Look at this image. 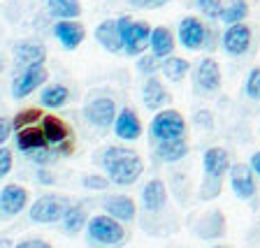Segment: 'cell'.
<instances>
[{"label": "cell", "mask_w": 260, "mask_h": 248, "mask_svg": "<svg viewBox=\"0 0 260 248\" xmlns=\"http://www.w3.org/2000/svg\"><path fill=\"white\" fill-rule=\"evenodd\" d=\"M47 12L58 21H70V19H79L81 3L79 0H47Z\"/></svg>", "instance_id": "cell-25"}, {"label": "cell", "mask_w": 260, "mask_h": 248, "mask_svg": "<svg viewBox=\"0 0 260 248\" xmlns=\"http://www.w3.org/2000/svg\"><path fill=\"white\" fill-rule=\"evenodd\" d=\"M68 97H70L68 86H63V84H51V86L42 88V93H40V102H42V107H47V109H58L68 102Z\"/></svg>", "instance_id": "cell-27"}, {"label": "cell", "mask_w": 260, "mask_h": 248, "mask_svg": "<svg viewBox=\"0 0 260 248\" xmlns=\"http://www.w3.org/2000/svg\"><path fill=\"white\" fill-rule=\"evenodd\" d=\"M165 202H168V190H165V184L160 179L146 181V186L142 188V206L151 214H158L165 206Z\"/></svg>", "instance_id": "cell-18"}, {"label": "cell", "mask_w": 260, "mask_h": 248, "mask_svg": "<svg viewBox=\"0 0 260 248\" xmlns=\"http://www.w3.org/2000/svg\"><path fill=\"white\" fill-rule=\"evenodd\" d=\"M10 132H12V123L5 119H0V146H3V141H7Z\"/></svg>", "instance_id": "cell-38"}, {"label": "cell", "mask_w": 260, "mask_h": 248, "mask_svg": "<svg viewBox=\"0 0 260 248\" xmlns=\"http://www.w3.org/2000/svg\"><path fill=\"white\" fill-rule=\"evenodd\" d=\"M12 165H14V156L7 146H0V179L7 176L12 172Z\"/></svg>", "instance_id": "cell-34"}, {"label": "cell", "mask_w": 260, "mask_h": 248, "mask_svg": "<svg viewBox=\"0 0 260 248\" xmlns=\"http://www.w3.org/2000/svg\"><path fill=\"white\" fill-rule=\"evenodd\" d=\"M195 5H198V10H200L207 19H218L223 3L221 0H195Z\"/></svg>", "instance_id": "cell-33"}, {"label": "cell", "mask_w": 260, "mask_h": 248, "mask_svg": "<svg viewBox=\"0 0 260 248\" xmlns=\"http://www.w3.org/2000/svg\"><path fill=\"white\" fill-rule=\"evenodd\" d=\"M249 165H251V169H253L255 176H260V151H255L253 156H251V162H249Z\"/></svg>", "instance_id": "cell-41"}, {"label": "cell", "mask_w": 260, "mask_h": 248, "mask_svg": "<svg viewBox=\"0 0 260 248\" xmlns=\"http://www.w3.org/2000/svg\"><path fill=\"white\" fill-rule=\"evenodd\" d=\"M49 79V72L44 65H30V67H23L19 75L12 81V97L14 100H23L30 93H35L40 86H44V81Z\"/></svg>", "instance_id": "cell-7"}, {"label": "cell", "mask_w": 260, "mask_h": 248, "mask_svg": "<svg viewBox=\"0 0 260 248\" xmlns=\"http://www.w3.org/2000/svg\"><path fill=\"white\" fill-rule=\"evenodd\" d=\"M130 3H133L135 7H142V3H144V0H130Z\"/></svg>", "instance_id": "cell-42"}, {"label": "cell", "mask_w": 260, "mask_h": 248, "mask_svg": "<svg viewBox=\"0 0 260 248\" xmlns=\"http://www.w3.org/2000/svg\"><path fill=\"white\" fill-rule=\"evenodd\" d=\"M14 248H54L49 241H44V239H23V241H19Z\"/></svg>", "instance_id": "cell-36"}, {"label": "cell", "mask_w": 260, "mask_h": 248, "mask_svg": "<svg viewBox=\"0 0 260 248\" xmlns=\"http://www.w3.org/2000/svg\"><path fill=\"white\" fill-rule=\"evenodd\" d=\"M244 93L251 97V100H260V67H253L246 77V84H244Z\"/></svg>", "instance_id": "cell-31"}, {"label": "cell", "mask_w": 260, "mask_h": 248, "mask_svg": "<svg viewBox=\"0 0 260 248\" xmlns=\"http://www.w3.org/2000/svg\"><path fill=\"white\" fill-rule=\"evenodd\" d=\"M249 16V3L246 0H228L221 7V19L225 26H235V23H244V19Z\"/></svg>", "instance_id": "cell-26"}, {"label": "cell", "mask_w": 260, "mask_h": 248, "mask_svg": "<svg viewBox=\"0 0 260 248\" xmlns=\"http://www.w3.org/2000/svg\"><path fill=\"white\" fill-rule=\"evenodd\" d=\"M114 132L116 137L123 141H135L142 137V121L137 116L135 109L123 107L116 114V121H114Z\"/></svg>", "instance_id": "cell-14"}, {"label": "cell", "mask_w": 260, "mask_h": 248, "mask_svg": "<svg viewBox=\"0 0 260 248\" xmlns=\"http://www.w3.org/2000/svg\"><path fill=\"white\" fill-rule=\"evenodd\" d=\"M142 100H144L146 109H160L170 100L168 91H165V86H162V81L158 77H149L146 79V84L142 86Z\"/></svg>", "instance_id": "cell-22"}, {"label": "cell", "mask_w": 260, "mask_h": 248, "mask_svg": "<svg viewBox=\"0 0 260 248\" xmlns=\"http://www.w3.org/2000/svg\"><path fill=\"white\" fill-rule=\"evenodd\" d=\"M95 40H98V44H100L105 51H109V54H119V51H123L121 30H119V23H116V19H105L103 23H98Z\"/></svg>", "instance_id": "cell-17"}, {"label": "cell", "mask_w": 260, "mask_h": 248, "mask_svg": "<svg viewBox=\"0 0 260 248\" xmlns=\"http://www.w3.org/2000/svg\"><path fill=\"white\" fill-rule=\"evenodd\" d=\"M38 121H42V112H40L38 107H30V109H23V112H19L14 116V121H12V130H21V128H30V125H35Z\"/></svg>", "instance_id": "cell-30"}, {"label": "cell", "mask_w": 260, "mask_h": 248, "mask_svg": "<svg viewBox=\"0 0 260 248\" xmlns=\"http://www.w3.org/2000/svg\"><path fill=\"white\" fill-rule=\"evenodd\" d=\"M184 132L186 121L177 109H160L151 121V137L158 141L177 139V137H184Z\"/></svg>", "instance_id": "cell-6"}, {"label": "cell", "mask_w": 260, "mask_h": 248, "mask_svg": "<svg viewBox=\"0 0 260 248\" xmlns=\"http://www.w3.org/2000/svg\"><path fill=\"white\" fill-rule=\"evenodd\" d=\"M88 239L100 246H121L125 241V227L121 225V221L112 216H93L88 218Z\"/></svg>", "instance_id": "cell-4"}, {"label": "cell", "mask_w": 260, "mask_h": 248, "mask_svg": "<svg viewBox=\"0 0 260 248\" xmlns=\"http://www.w3.org/2000/svg\"><path fill=\"white\" fill-rule=\"evenodd\" d=\"M156 156L162 162H179L188 156V144H186L184 137H177V139H165L158 141L156 146Z\"/></svg>", "instance_id": "cell-23"}, {"label": "cell", "mask_w": 260, "mask_h": 248, "mask_svg": "<svg viewBox=\"0 0 260 248\" xmlns=\"http://www.w3.org/2000/svg\"><path fill=\"white\" fill-rule=\"evenodd\" d=\"M149 47H151V54L156 56V58H168V56H172V51H174V35L165 26L153 28Z\"/></svg>", "instance_id": "cell-24"}, {"label": "cell", "mask_w": 260, "mask_h": 248, "mask_svg": "<svg viewBox=\"0 0 260 248\" xmlns=\"http://www.w3.org/2000/svg\"><path fill=\"white\" fill-rule=\"evenodd\" d=\"M216 248H223V246H216Z\"/></svg>", "instance_id": "cell-44"}, {"label": "cell", "mask_w": 260, "mask_h": 248, "mask_svg": "<svg viewBox=\"0 0 260 248\" xmlns=\"http://www.w3.org/2000/svg\"><path fill=\"white\" fill-rule=\"evenodd\" d=\"M193 84L198 93H216L221 88V67L214 58H202L193 70Z\"/></svg>", "instance_id": "cell-8"}, {"label": "cell", "mask_w": 260, "mask_h": 248, "mask_svg": "<svg viewBox=\"0 0 260 248\" xmlns=\"http://www.w3.org/2000/svg\"><path fill=\"white\" fill-rule=\"evenodd\" d=\"M202 167H205V184H202V200L216 197L221 190V179L225 172H230V156L221 146H211L202 156Z\"/></svg>", "instance_id": "cell-2"}, {"label": "cell", "mask_w": 260, "mask_h": 248, "mask_svg": "<svg viewBox=\"0 0 260 248\" xmlns=\"http://www.w3.org/2000/svg\"><path fill=\"white\" fill-rule=\"evenodd\" d=\"M28 204V190L19 184H7L0 190V216L12 218L21 214Z\"/></svg>", "instance_id": "cell-13"}, {"label": "cell", "mask_w": 260, "mask_h": 248, "mask_svg": "<svg viewBox=\"0 0 260 248\" xmlns=\"http://www.w3.org/2000/svg\"><path fill=\"white\" fill-rule=\"evenodd\" d=\"M70 209V200L63 195H42L32 202L30 206V221L35 223H56L63 221L65 211Z\"/></svg>", "instance_id": "cell-5"}, {"label": "cell", "mask_w": 260, "mask_h": 248, "mask_svg": "<svg viewBox=\"0 0 260 248\" xmlns=\"http://www.w3.org/2000/svg\"><path fill=\"white\" fill-rule=\"evenodd\" d=\"M86 225H88V214H86V209H84L81 204H70V209L65 211V216H63L65 232L77 234V232H81V230H84Z\"/></svg>", "instance_id": "cell-28"}, {"label": "cell", "mask_w": 260, "mask_h": 248, "mask_svg": "<svg viewBox=\"0 0 260 248\" xmlns=\"http://www.w3.org/2000/svg\"><path fill=\"white\" fill-rule=\"evenodd\" d=\"M16 146H19V151H23L26 156H30V153H35V151L47 149L49 144H47V139H44L42 128L30 125V128L16 130Z\"/></svg>", "instance_id": "cell-19"}, {"label": "cell", "mask_w": 260, "mask_h": 248, "mask_svg": "<svg viewBox=\"0 0 260 248\" xmlns=\"http://www.w3.org/2000/svg\"><path fill=\"white\" fill-rule=\"evenodd\" d=\"M190 70V63L184 58H179V56H168V58H162L160 63V72L165 75V79L170 81H181Z\"/></svg>", "instance_id": "cell-29"}, {"label": "cell", "mask_w": 260, "mask_h": 248, "mask_svg": "<svg viewBox=\"0 0 260 248\" xmlns=\"http://www.w3.org/2000/svg\"><path fill=\"white\" fill-rule=\"evenodd\" d=\"M103 209L107 216L116 218V221H121V223L133 221V218H135V211H137L135 202L130 200L128 195H112L109 200H105Z\"/></svg>", "instance_id": "cell-20"}, {"label": "cell", "mask_w": 260, "mask_h": 248, "mask_svg": "<svg viewBox=\"0 0 260 248\" xmlns=\"http://www.w3.org/2000/svg\"><path fill=\"white\" fill-rule=\"evenodd\" d=\"M116 23H119V30H121L123 51L128 56H140L149 47L153 28L146 21H133L130 16H121V19H116Z\"/></svg>", "instance_id": "cell-3"}, {"label": "cell", "mask_w": 260, "mask_h": 248, "mask_svg": "<svg viewBox=\"0 0 260 248\" xmlns=\"http://www.w3.org/2000/svg\"><path fill=\"white\" fill-rule=\"evenodd\" d=\"M179 44L188 51H198L207 42V28L198 16H186L179 23Z\"/></svg>", "instance_id": "cell-11"}, {"label": "cell", "mask_w": 260, "mask_h": 248, "mask_svg": "<svg viewBox=\"0 0 260 248\" xmlns=\"http://www.w3.org/2000/svg\"><path fill=\"white\" fill-rule=\"evenodd\" d=\"M230 188L237 195L239 200H251L258 190V184H255V174L251 169V165H244V162H237V165H230Z\"/></svg>", "instance_id": "cell-9"}, {"label": "cell", "mask_w": 260, "mask_h": 248, "mask_svg": "<svg viewBox=\"0 0 260 248\" xmlns=\"http://www.w3.org/2000/svg\"><path fill=\"white\" fill-rule=\"evenodd\" d=\"M84 186H86V188H93V190H105L109 186V179L98 176V174H93V176H84Z\"/></svg>", "instance_id": "cell-35"}, {"label": "cell", "mask_w": 260, "mask_h": 248, "mask_svg": "<svg viewBox=\"0 0 260 248\" xmlns=\"http://www.w3.org/2000/svg\"><path fill=\"white\" fill-rule=\"evenodd\" d=\"M160 58H156L153 54H144L140 56V60H137V70L142 72V75L146 77H153L158 70H160V63H158Z\"/></svg>", "instance_id": "cell-32"}, {"label": "cell", "mask_w": 260, "mask_h": 248, "mask_svg": "<svg viewBox=\"0 0 260 248\" xmlns=\"http://www.w3.org/2000/svg\"><path fill=\"white\" fill-rule=\"evenodd\" d=\"M100 165L107 172V179L116 186H130L144 172V162L133 149L112 144L100 153Z\"/></svg>", "instance_id": "cell-1"}, {"label": "cell", "mask_w": 260, "mask_h": 248, "mask_svg": "<svg viewBox=\"0 0 260 248\" xmlns=\"http://www.w3.org/2000/svg\"><path fill=\"white\" fill-rule=\"evenodd\" d=\"M38 181L44 186H49V184H54V176H51L47 169H38Z\"/></svg>", "instance_id": "cell-40"}, {"label": "cell", "mask_w": 260, "mask_h": 248, "mask_svg": "<svg viewBox=\"0 0 260 248\" xmlns=\"http://www.w3.org/2000/svg\"><path fill=\"white\" fill-rule=\"evenodd\" d=\"M195 123L202 128H211V114L209 112H198L195 114Z\"/></svg>", "instance_id": "cell-37"}, {"label": "cell", "mask_w": 260, "mask_h": 248, "mask_svg": "<svg viewBox=\"0 0 260 248\" xmlns=\"http://www.w3.org/2000/svg\"><path fill=\"white\" fill-rule=\"evenodd\" d=\"M54 35L68 51H72V49H77L81 42H84V38H86V28L81 26L77 19H70V21H56Z\"/></svg>", "instance_id": "cell-16"}, {"label": "cell", "mask_w": 260, "mask_h": 248, "mask_svg": "<svg viewBox=\"0 0 260 248\" xmlns=\"http://www.w3.org/2000/svg\"><path fill=\"white\" fill-rule=\"evenodd\" d=\"M116 102L112 97H98V100H91V102L84 107V119L91 125H98V128H109V125L116 121Z\"/></svg>", "instance_id": "cell-10"}, {"label": "cell", "mask_w": 260, "mask_h": 248, "mask_svg": "<svg viewBox=\"0 0 260 248\" xmlns=\"http://www.w3.org/2000/svg\"><path fill=\"white\" fill-rule=\"evenodd\" d=\"M16 65L30 67V65H44L47 60V49L40 42H19L14 49Z\"/></svg>", "instance_id": "cell-21"}, {"label": "cell", "mask_w": 260, "mask_h": 248, "mask_svg": "<svg viewBox=\"0 0 260 248\" xmlns=\"http://www.w3.org/2000/svg\"><path fill=\"white\" fill-rule=\"evenodd\" d=\"M223 49L228 56H244L251 47V28L246 23H235L228 26L221 40Z\"/></svg>", "instance_id": "cell-12"}, {"label": "cell", "mask_w": 260, "mask_h": 248, "mask_svg": "<svg viewBox=\"0 0 260 248\" xmlns=\"http://www.w3.org/2000/svg\"><path fill=\"white\" fill-rule=\"evenodd\" d=\"M0 70H3V63H0Z\"/></svg>", "instance_id": "cell-43"}, {"label": "cell", "mask_w": 260, "mask_h": 248, "mask_svg": "<svg viewBox=\"0 0 260 248\" xmlns=\"http://www.w3.org/2000/svg\"><path fill=\"white\" fill-rule=\"evenodd\" d=\"M168 3H172V0H144V3H142V10H156V7L168 5Z\"/></svg>", "instance_id": "cell-39"}, {"label": "cell", "mask_w": 260, "mask_h": 248, "mask_svg": "<svg viewBox=\"0 0 260 248\" xmlns=\"http://www.w3.org/2000/svg\"><path fill=\"white\" fill-rule=\"evenodd\" d=\"M42 132H44V139H47L49 146H63L65 141L72 139V130L70 125L65 123L63 119H58V116H51V114H47V116H42Z\"/></svg>", "instance_id": "cell-15"}]
</instances>
